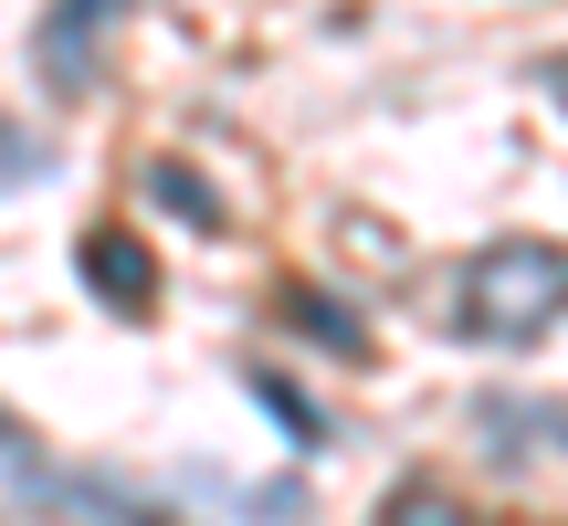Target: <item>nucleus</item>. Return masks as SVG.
<instances>
[{
  "mask_svg": "<svg viewBox=\"0 0 568 526\" xmlns=\"http://www.w3.org/2000/svg\"><path fill=\"white\" fill-rule=\"evenodd\" d=\"M84 284H95L105 305H116V316H148V305H159V263H148V243L138 232H84Z\"/></svg>",
  "mask_w": 568,
  "mask_h": 526,
  "instance_id": "5",
  "label": "nucleus"
},
{
  "mask_svg": "<svg viewBox=\"0 0 568 526\" xmlns=\"http://www.w3.org/2000/svg\"><path fill=\"white\" fill-rule=\"evenodd\" d=\"M0 485L42 516H74V526H180V495H138L105 464H42V443L11 411H0Z\"/></svg>",
  "mask_w": 568,
  "mask_h": 526,
  "instance_id": "2",
  "label": "nucleus"
},
{
  "mask_svg": "<svg viewBox=\"0 0 568 526\" xmlns=\"http://www.w3.org/2000/svg\"><path fill=\"white\" fill-rule=\"evenodd\" d=\"M389 526H464V506H443V495L410 485V495H389Z\"/></svg>",
  "mask_w": 568,
  "mask_h": 526,
  "instance_id": "11",
  "label": "nucleus"
},
{
  "mask_svg": "<svg viewBox=\"0 0 568 526\" xmlns=\"http://www.w3.org/2000/svg\"><path fill=\"white\" fill-rule=\"evenodd\" d=\"M558 316H568V243L516 232V243H485L453 274V337H474V347H527Z\"/></svg>",
  "mask_w": 568,
  "mask_h": 526,
  "instance_id": "1",
  "label": "nucleus"
},
{
  "mask_svg": "<svg viewBox=\"0 0 568 526\" xmlns=\"http://www.w3.org/2000/svg\"><path fill=\"white\" fill-rule=\"evenodd\" d=\"M474 443L495 453V464H516L527 474V453H568V411L558 401H537V390H485V401H474Z\"/></svg>",
  "mask_w": 568,
  "mask_h": 526,
  "instance_id": "4",
  "label": "nucleus"
},
{
  "mask_svg": "<svg viewBox=\"0 0 568 526\" xmlns=\"http://www.w3.org/2000/svg\"><path fill=\"white\" fill-rule=\"evenodd\" d=\"M537 84H548V95L568 105V53H548V63H537Z\"/></svg>",
  "mask_w": 568,
  "mask_h": 526,
  "instance_id": "12",
  "label": "nucleus"
},
{
  "mask_svg": "<svg viewBox=\"0 0 568 526\" xmlns=\"http://www.w3.org/2000/svg\"><path fill=\"white\" fill-rule=\"evenodd\" d=\"M21 180H53V148L21 138V127H0V190H21Z\"/></svg>",
  "mask_w": 568,
  "mask_h": 526,
  "instance_id": "10",
  "label": "nucleus"
},
{
  "mask_svg": "<svg viewBox=\"0 0 568 526\" xmlns=\"http://www.w3.org/2000/svg\"><path fill=\"white\" fill-rule=\"evenodd\" d=\"M284 316H295L316 347H337V358H368V326H358V305L316 295V284H284Z\"/></svg>",
  "mask_w": 568,
  "mask_h": 526,
  "instance_id": "7",
  "label": "nucleus"
},
{
  "mask_svg": "<svg viewBox=\"0 0 568 526\" xmlns=\"http://www.w3.org/2000/svg\"><path fill=\"white\" fill-rule=\"evenodd\" d=\"M180 495H201V506H222L232 526H305V485L284 474V485H222V464H190Z\"/></svg>",
  "mask_w": 568,
  "mask_h": 526,
  "instance_id": "6",
  "label": "nucleus"
},
{
  "mask_svg": "<svg viewBox=\"0 0 568 526\" xmlns=\"http://www.w3.org/2000/svg\"><path fill=\"white\" fill-rule=\"evenodd\" d=\"M243 390H253V411H274V422H284V443H295V453H316V443H326V411H305L284 368H253Z\"/></svg>",
  "mask_w": 568,
  "mask_h": 526,
  "instance_id": "8",
  "label": "nucleus"
},
{
  "mask_svg": "<svg viewBox=\"0 0 568 526\" xmlns=\"http://www.w3.org/2000/svg\"><path fill=\"white\" fill-rule=\"evenodd\" d=\"M126 11H138V0H42V21H32V74H42V95L74 105L84 84H95L105 32H116Z\"/></svg>",
  "mask_w": 568,
  "mask_h": 526,
  "instance_id": "3",
  "label": "nucleus"
},
{
  "mask_svg": "<svg viewBox=\"0 0 568 526\" xmlns=\"http://www.w3.org/2000/svg\"><path fill=\"white\" fill-rule=\"evenodd\" d=\"M148 201H159V211H190V232H222V201H211V180H201V169H180V159L148 169Z\"/></svg>",
  "mask_w": 568,
  "mask_h": 526,
  "instance_id": "9",
  "label": "nucleus"
}]
</instances>
